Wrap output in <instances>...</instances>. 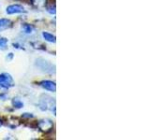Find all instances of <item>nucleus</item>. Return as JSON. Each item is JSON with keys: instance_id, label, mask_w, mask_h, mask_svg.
<instances>
[{"instance_id": "f257e3e1", "label": "nucleus", "mask_w": 150, "mask_h": 140, "mask_svg": "<svg viewBox=\"0 0 150 140\" xmlns=\"http://www.w3.org/2000/svg\"><path fill=\"white\" fill-rule=\"evenodd\" d=\"M35 65L39 68L41 72L43 73H54V65L52 64L49 61H47L43 58H38L35 61Z\"/></svg>"}, {"instance_id": "f03ea898", "label": "nucleus", "mask_w": 150, "mask_h": 140, "mask_svg": "<svg viewBox=\"0 0 150 140\" xmlns=\"http://www.w3.org/2000/svg\"><path fill=\"white\" fill-rule=\"evenodd\" d=\"M37 128H39L41 132L48 134L53 131L54 123L49 119H41L40 120H37Z\"/></svg>"}, {"instance_id": "7ed1b4c3", "label": "nucleus", "mask_w": 150, "mask_h": 140, "mask_svg": "<svg viewBox=\"0 0 150 140\" xmlns=\"http://www.w3.org/2000/svg\"><path fill=\"white\" fill-rule=\"evenodd\" d=\"M14 86V80L12 77L8 73L0 74V90L1 89H9Z\"/></svg>"}, {"instance_id": "20e7f679", "label": "nucleus", "mask_w": 150, "mask_h": 140, "mask_svg": "<svg viewBox=\"0 0 150 140\" xmlns=\"http://www.w3.org/2000/svg\"><path fill=\"white\" fill-rule=\"evenodd\" d=\"M6 12L8 15H11V14H19V13H25L26 12L25 8L21 5L18 4H14V5H9L6 8Z\"/></svg>"}, {"instance_id": "39448f33", "label": "nucleus", "mask_w": 150, "mask_h": 140, "mask_svg": "<svg viewBox=\"0 0 150 140\" xmlns=\"http://www.w3.org/2000/svg\"><path fill=\"white\" fill-rule=\"evenodd\" d=\"M39 85L41 86L43 89H45V90L49 91V92H54L56 91V85H55L54 81H52V80H42V81L40 82Z\"/></svg>"}, {"instance_id": "423d86ee", "label": "nucleus", "mask_w": 150, "mask_h": 140, "mask_svg": "<svg viewBox=\"0 0 150 140\" xmlns=\"http://www.w3.org/2000/svg\"><path fill=\"white\" fill-rule=\"evenodd\" d=\"M11 27H12V22L9 19H6V18L0 19V32L9 29Z\"/></svg>"}, {"instance_id": "0eeeda50", "label": "nucleus", "mask_w": 150, "mask_h": 140, "mask_svg": "<svg viewBox=\"0 0 150 140\" xmlns=\"http://www.w3.org/2000/svg\"><path fill=\"white\" fill-rule=\"evenodd\" d=\"M45 8L48 13H50L51 15H54L55 14V2L51 1V0H47V3L45 5Z\"/></svg>"}, {"instance_id": "6e6552de", "label": "nucleus", "mask_w": 150, "mask_h": 140, "mask_svg": "<svg viewBox=\"0 0 150 140\" xmlns=\"http://www.w3.org/2000/svg\"><path fill=\"white\" fill-rule=\"evenodd\" d=\"M22 29L23 33L26 35H32L35 31V28L30 23H23L22 24Z\"/></svg>"}, {"instance_id": "1a4fd4ad", "label": "nucleus", "mask_w": 150, "mask_h": 140, "mask_svg": "<svg viewBox=\"0 0 150 140\" xmlns=\"http://www.w3.org/2000/svg\"><path fill=\"white\" fill-rule=\"evenodd\" d=\"M42 37L45 39V41L50 42V43H55V41H56L55 36L51 34L49 32H42Z\"/></svg>"}, {"instance_id": "9d476101", "label": "nucleus", "mask_w": 150, "mask_h": 140, "mask_svg": "<svg viewBox=\"0 0 150 140\" xmlns=\"http://www.w3.org/2000/svg\"><path fill=\"white\" fill-rule=\"evenodd\" d=\"M11 104H12V106L14 107V108L16 109H20V108H23V101H21L19 98H13L12 101H11Z\"/></svg>"}, {"instance_id": "9b49d317", "label": "nucleus", "mask_w": 150, "mask_h": 140, "mask_svg": "<svg viewBox=\"0 0 150 140\" xmlns=\"http://www.w3.org/2000/svg\"><path fill=\"white\" fill-rule=\"evenodd\" d=\"M46 3H47V0H31V4H33L38 8H45Z\"/></svg>"}, {"instance_id": "f8f14e48", "label": "nucleus", "mask_w": 150, "mask_h": 140, "mask_svg": "<svg viewBox=\"0 0 150 140\" xmlns=\"http://www.w3.org/2000/svg\"><path fill=\"white\" fill-rule=\"evenodd\" d=\"M32 47L37 50H46V46L44 44L40 43V42H32L31 43Z\"/></svg>"}, {"instance_id": "ddd939ff", "label": "nucleus", "mask_w": 150, "mask_h": 140, "mask_svg": "<svg viewBox=\"0 0 150 140\" xmlns=\"http://www.w3.org/2000/svg\"><path fill=\"white\" fill-rule=\"evenodd\" d=\"M20 124V123H19V120L18 119H14V118H11V120H9V123H8V126L11 128L14 129V128H16L17 126Z\"/></svg>"}, {"instance_id": "4468645a", "label": "nucleus", "mask_w": 150, "mask_h": 140, "mask_svg": "<svg viewBox=\"0 0 150 140\" xmlns=\"http://www.w3.org/2000/svg\"><path fill=\"white\" fill-rule=\"evenodd\" d=\"M8 40L6 38V37H0V49L1 50H5L8 46Z\"/></svg>"}, {"instance_id": "2eb2a0df", "label": "nucleus", "mask_w": 150, "mask_h": 140, "mask_svg": "<svg viewBox=\"0 0 150 140\" xmlns=\"http://www.w3.org/2000/svg\"><path fill=\"white\" fill-rule=\"evenodd\" d=\"M22 118L23 119H33L34 118V115L32 113H27V112H25V113H23Z\"/></svg>"}, {"instance_id": "dca6fc26", "label": "nucleus", "mask_w": 150, "mask_h": 140, "mask_svg": "<svg viewBox=\"0 0 150 140\" xmlns=\"http://www.w3.org/2000/svg\"><path fill=\"white\" fill-rule=\"evenodd\" d=\"M0 99H1V100H6V99H8L7 93H5V92H1V93H0Z\"/></svg>"}, {"instance_id": "f3484780", "label": "nucleus", "mask_w": 150, "mask_h": 140, "mask_svg": "<svg viewBox=\"0 0 150 140\" xmlns=\"http://www.w3.org/2000/svg\"><path fill=\"white\" fill-rule=\"evenodd\" d=\"M13 57H14V54H13L12 52H9V53L7 55V60H9V61H11V60L13 59Z\"/></svg>"}, {"instance_id": "a211bd4d", "label": "nucleus", "mask_w": 150, "mask_h": 140, "mask_svg": "<svg viewBox=\"0 0 150 140\" xmlns=\"http://www.w3.org/2000/svg\"><path fill=\"white\" fill-rule=\"evenodd\" d=\"M12 46H13V48H15V49H23V47H21V45L19 43H13Z\"/></svg>"}, {"instance_id": "6ab92c4d", "label": "nucleus", "mask_w": 150, "mask_h": 140, "mask_svg": "<svg viewBox=\"0 0 150 140\" xmlns=\"http://www.w3.org/2000/svg\"><path fill=\"white\" fill-rule=\"evenodd\" d=\"M1 125H2V120H0V126H1Z\"/></svg>"}]
</instances>
